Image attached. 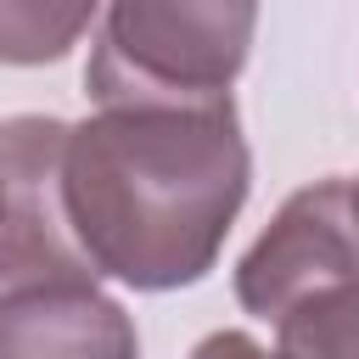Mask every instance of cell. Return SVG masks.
Masks as SVG:
<instances>
[{
	"mask_svg": "<svg viewBox=\"0 0 359 359\" xmlns=\"http://www.w3.org/2000/svg\"><path fill=\"white\" fill-rule=\"evenodd\" d=\"M252 151L230 95L112 101L67 129L62 196L95 275L135 292L196 286L247 202Z\"/></svg>",
	"mask_w": 359,
	"mask_h": 359,
	"instance_id": "cell-1",
	"label": "cell"
},
{
	"mask_svg": "<svg viewBox=\"0 0 359 359\" xmlns=\"http://www.w3.org/2000/svg\"><path fill=\"white\" fill-rule=\"evenodd\" d=\"M236 303L269 320L275 359H359V230L342 174L275 208L236 264Z\"/></svg>",
	"mask_w": 359,
	"mask_h": 359,
	"instance_id": "cell-2",
	"label": "cell"
},
{
	"mask_svg": "<svg viewBox=\"0 0 359 359\" xmlns=\"http://www.w3.org/2000/svg\"><path fill=\"white\" fill-rule=\"evenodd\" d=\"M252 34L258 0H107L84 90L95 107L230 95Z\"/></svg>",
	"mask_w": 359,
	"mask_h": 359,
	"instance_id": "cell-3",
	"label": "cell"
},
{
	"mask_svg": "<svg viewBox=\"0 0 359 359\" xmlns=\"http://www.w3.org/2000/svg\"><path fill=\"white\" fill-rule=\"evenodd\" d=\"M67 129L73 123L45 112L0 118V286L101 280L62 196Z\"/></svg>",
	"mask_w": 359,
	"mask_h": 359,
	"instance_id": "cell-4",
	"label": "cell"
},
{
	"mask_svg": "<svg viewBox=\"0 0 359 359\" xmlns=\"http://www.w3.org/2000/svg\"><path fill=\"white\" fill-rule=\"evenodd\" d=\"M0 359H140V331L95 280L0 286Z\"/></svg>",
	"mask_w": 359,
	"mask_h": 359,
	"instance_id": "cell-5",
	"label": "cell"
},
{
	"mask_svg": "<svg viewBox=\"0 0 359 359\" xmlns=\"http://www.w3.org/2000/svg\"><path fill=\"white\" fill-rule=\"evenodd\" d=\"M101 0H0V62L6 67H45L62 62Z\"/></svg>",
	"mask_w": 359,
	"mask_h": 359,
	"instance_id": "cell-6",
	"label": "cell"
},
{
	"mask_svg": "<svg viewBox=\"0 0 359 359\" xmlns=\"http://www.w3.org/2000/svg\"><path fill=\"white\" fill-rule=\"evenodd\" d=\"M348 208H353V230H359V174L348 180Z\"/></svg>",
	"mask_w": 359,
	"mask_h": 359,
	"instance_id": "cell-7",
	"label": "cell"
}]
</instances>
